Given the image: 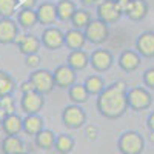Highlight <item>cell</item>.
Masks as SVG:
<instances>
[{
    "label": "cell",
    "instance_id": "6da1fadb",
    "mask_svg": "<svg viewBox=\"0 0 154 154\" xmlns=\"http://www.w3.org/2000/svg\"><path fill=\"white\" fill-rule=\"evenodd\" d=\"M128 88L126 83L119 80L114 82L102 91L96 99V106L102 117L105 119H119L128 109Z\"/></svg>",
    "mask_w": 154,
    "mask_h": 154
},
{
    "label": "cell",
    "instance_id": "7a4b0ae2",
    "mask_svg": "<svg viewBox=\"0 0 154 154\" xmlns=\"http://www.w3.org/2000/svg\"><path fill=\"white\" fill-rule=\"evenodd\" d=\"M117 149L120 154H142L145 149V140L137 131H125L117 140Z\"/></svg>",
    "mask_w": 154,
    "mask_h": 154
},
{
    "label": "cell",
    "instance_id": "3957f363",
    "mask_svg": "<svg viewBox=\"0 0 154 154\" xmlns=\"http://www.w3.org/2000/svg\"><path fill=\"white\" fill-rule=\"evenodd\" d=\"M62 122L69 130H79L86 125V112L80 105H68L62 111Z\"/></svg>",
    "mask_w": 154,
    "mask_h": 154
},
{
    "label": "cell",
    "instance_id": "277c9868",
    "mask_svg": "<svg viewBox=\"0 0 154 154\" xmlns=\"http://www.w3.org/2000/svg\"><path fill=\"white\" fill-rule=\"evenodd\" d=\"M83 34L86 37V42L94 43V45H100L108 40L109 37V25H106L105 22H102L99 19H93L89 22V25L83 29Z\"/></svg>",
    "mask_w": 154,
    "mask_h": 154
},
{
    "label": "cell",
    "instance_id": "5b68a950",
    "mask_svg": "<svg viewBox=\"0 0 154 154\" xmlns=\"http://www.w3.org/2000/svg\"><path fill=\"white\" fill-rule=\"evenodd\" d=\"M29 80L34 85V89L42 96L53 93V89L56 88L53 72L48 71V69H34L29 74Z\"/></svg>",
    "mask_w": 154,
    "mask_h": 154
},
{
    "label": "cell",
    "instance_id": "8992f818",
    "mask_svg": "<svg viewBox=\"0 0 154 154\" xmlns=\"http://www.w3.org/2000/svg\"><path fill=\"white\" fill-rule=\"evenodd\" d=\"M126 99H128V108H133L136 111L146 109L152 102L151 94L142 86H136V88L128 89Z\"/></svg>",
    "mask_w": 154,
    "mask_h": 154
},
{
    "label": "cell",
    "instance_id": "52a82bcc",
    "mask_svg": "<svg viewBox=\"0 0 154 154\" xmlns=\"http://www.w3.org/2000/svg\"><path fill=\"white\" fill-rule=\"evenodd\" d=\"M122 14L123 12L119 8V5L116 3V0H102L97 5V19L105 22L106 25L116 23Z\"/></svg>",
    "mask_w": 154,
    "mask_h": 154
},
{
    "label": "cell",
    "instance_id": "ba28073f",
    "mask_svg": "<svg viewBox=\"0 0 154 154\" xmlns=\"http://www.w3.org/2000/svg\"><path fill=\"white\" fill-rule=\"evenodd\" d=\"M112 62H114V57L111 54V51L105 49V48L94 49L91 53V56H89V65H91L97 72L108 71L112 66Z\"/></svg>",
    "mask_w": 154,
    "mask_h": 154
},
{
    "label": "cell",
    "instance_id": "9c48e42d",
    "mask_svg": "<svg viewBox=\"0 0 154 154\" xmlns=\"http://www.w3.org/2000/svg\"><path fill=\"white\" fill-rule=\"evenodd\" d=\"M43 106H45V96L38 94L37 91H32V93H28V94H22L20 108L26 116L38 114Z\"/></svg>",
    "mask_w": 154,
    "mask_h": 154
},
{
    "label": "cell",
    "instance_id": "30bf717a",
    "mask_svg": "<svg viewBox=\"0 0 154 154\" xmlns=\"http://www.w3.org/2000/svg\"><path fill=\"white\" fill-rule=\"evenodd\" d=\"M53 77H54V83L57 88L62 89H69L72 85L77 83V72L69 68L68 65H60L53 71Z\"/></svg>",
    "mask_w": 154,
    "mask_h": 154
},
{
    "label": "cell",
    "instance_id": "8fae6325",
    "mask_svg": "<svg viewBox=\"0 0 154 154\" xmlns=\"http://www.w3.org/2000/svg\"><path fill=\"white\" fill-rule=\"evenodd\" d=\"M42 45L48 49H59L62 46H65V32L60 28L56 26H48L42 32Z\"/></svg>",
    "mask_w": 154,
    "mask_h": 154
},
{
    "label": "cell",
    "instance_id": "7c38bea8",
    "mask_svg": "<svg viewBox=\"0 0 154 154\" xmlns=\"http://www.w3.org/2000/svg\"><path fill=\"white\" fill-rule=\"evenodd\" d=\"M19 32V23L14 19H0V43L11 45L16 43Z\"/></svg>",
    "mask_w": 154,
    "mask_h": 154
},
{
    "label": "cell",
    "instance_id": "4fadbf2b",
    "mask_svg": "<svg viewBox=\"0 0 154 154\" xmlns=\"http://www.w3.org/2000/svg\"><path fill=\"white\" fill-rule=\"evenodd\" d=\"M35 12H37V20L40 25H45V26H53L56 25V22L59 20L57 19V9H56V3L53 2H43L40 5H37L35 8Z\"/></svg>",
    "mask_w": 154,
    "mask_h": 154
},
{
    "label": "cell",
    "instance_id": "5bb4252c",
    "mask_svg": "<svg viewBox=\"0 0 154 154\" xmlns=\"http://www.w3.org/2000/svg\"><path fill=\"white\" fill-rule=\"evenodd\" d=\"M16 45L19 46L20 53L26 57L31 54H38V49L42 46V40L34 34H25V35L20 34L16 40Z\"/></svg>",
    "mask_w": 154,
    "mask_h": 154
},
{
    "label": "cell",
    "instance_id": "9a60e30c",
    "mask_svg": "<svg viewBox=\"0 0 154 154\" xmlns=\"http://www.w3.org/2000/svg\"><path fill=\"white\" fill-rule=\"evenodd\" d=\"M136 49L142 57H154V32H142L136 40Z\"/></svg>",
    "mask_w": 154,
    "mask_h": 154
},
{
    "label": "cell",
    "instance_id": "2e32d148",
    "mask_svg": "<svg viewBox=\"0 0 154 154\" xmlns=\"http://www.w3.org/2000/svg\"><path fill=\"white\" fill-rule=\"evenodd\" d=\"M0 125H2V130L6 136H19L23 131V117H20L17 112L9 114Z\"/></svg>",
    "mask_w": 154,
    "mask_h": 154
},
{
    "label": "cell",
    "instance_id": "e0dca14e",
    "mask_svg": "<svg viewBox=\"0 0 154 154\" xmlns=\"http://www.w3.org/2000/svg\"><path fill=\"white\" fill-rule=\"evenodd\" d=\"M119 66L126 71V72H131V71H136L140 65V56L139 53L133 49H125L123 53L119 56Z\"/></svg>",
    "mask_w": 154,
    "mask_h": 154
},
{
    "label": "cell",
    "instance_id": "ac0fdd59",
    "mask_svg": "<svg viewBox=\"0 0 154 154\" xmlns=\"http://www.w3.org/2000/svg\"><path fill=\"white\" fill-rule=\"evenodd\" d=\"M66 65L72 68L75 72L82 71L89 65V56L85 53L83 49H77V51H69V54L66 57Z\"/></svg>",
    "mask_w": 154,
    "mask_h": 154
},
{
    "label": "cell",
    "instance_id": "d6986e66",
    "mask_svg": "<svg viewBox=\"0 0 154 154\" xmlns=\"http://www.w3.org/2000/svg\"><path fill=\"white\" fill-rule=\"evenodd\" d=\"M148 12V5L145 0H131L128 6L125 8L126 17H130L131 20H142Z\"/></svg>",
    "mask_w": 154,
    "mask_h": 154
},
{
    "label": "cell",
    "instance_id": "ffe728a7",
    "mask_svg": "<svg viewBox=\"0 0 154 154\" xmlns=\"http://www.w3.org/2000/svg\"><path fill=\"white\" fill-rule=\"evenodd\" d=\"M86 43V37L83 34V31L80 29H69L68 32H65V46L71 51H77V49H83Z\"/></svg>",
    "mask_w": 154,
    "mask_h": 154
},
{
    "label": "cell",
    "instance_id": "44dd1931",
    "mask_svg": "<svg viewBox=\"0 0 154 154\" xmlns=\"http://www.w3.org/2000/svg\"><path fill=\"white\" fill-rule=\"evenodd\" d=\"M43 119L38 114H31L23 117V133H26L28 136H37L43 128Z\"/></svg>",
    "mask_w": 154,
    "mask_h": 154
},
{
    "label": "cell",
    "instance_id": "7402d4cb",
    "mask_svg": "<svg viewBox=\"0 0 154 154\" xmlns=\"http://www.w3.org/2000/svg\"><path fill=\"white\" fill-rule=\"evenodd\" d=\"M3 154H22L25 152V143L19 136H5L2 140Z\"/></svg>",
    "mask_w": 154,
    "mask_h": 154
},
{
    "label": "cell",
    "instance_id": "603a6c76",
    "mask_svg": "<svg viewBox=\"0 0 154 154\" xmlns=\"http://www.w3.org/2000/svg\"><path fill=\"white\" fill-rule=\"evenodd\" d=\"M57 9V19L62 22H71L74 12L77 11V6L72 0H59L56 3Z\"/></svg>",
    "mask_w": 154,
    "mask_h": 154
},
{
    "label": "cell",
    "instance_id": "cb8c5ba5",
    "mask_svg": "<svg viewBox=\"0 0 154 154\" xmlns=\"http://www.w3.org/2000/svg\"><path fill=\"white\" fill-rule=\"evenodd\" d=\"M17 23L23 29H31L38 23L35 9H19L17 12Z\"/></svg>",
    "mask_w": 154,
    "mask_h": 154
},
{
    "label": "cell",
    "instance_id": "d4e9b609",
    "mask_svg": "<svg viewBox=\"0 0 154 154\" xmlns=\"http://www.w3.org/2000/svg\"><path fill=\"white\" fill-rule=\"evenodd\" d=\"M56 134L51 131V130H42L37 136H34V143L37 148L40 149H51L54 148V143H56Z\"/></svg>",
    "mask_w": 154,
    "mask_h": 154
},
{
    "label": "cell",
    "instance_id": "484cf974",
    "mask_svg": "<svg viewBox=\"0 0 154 154\" xmlns=\"http://www.w3.org/2000/svg\"><path fill=\"white\" fill-rule=\"evenodd\" d=\"M83 85H85V88H86L88 94H89V96H96V97L105 89V82H103V79H102L100 75H97V74L88 75L86 80L83 82Z\"/></svg>",
    "mask_w": 154,
    "mask_h": 154
},
{
    "label": "cell",
    "instance_id": "4316f807",
    "mask_svg": "<svg viewBox=\"0 0 154 154\" xmlns=\"http://www.w3.org/2000/svg\"><path fill=\"white\" fill-rule=\"evenodd\" d=\"M68 96H69V99L72 100L74 105H82V103H85V102L88 100V97H89V94H88V91H86V88H85L83 83H75V85H72V86L68 89Z\"/></svg>",
    "mask_w": 154,
    "mask_h": 154
},
{
    "label": "cell",
    "instance_id": "83f0119b",
    "mask_svg": "<svg viewBox=\"0 0 154 154\" xmlns=\"http://www.w3.org/2000/svg\"><path fill=\"white\" fill-rule=\"evenodd\" d=\"M74 139L69 136V134H59L56 137V143H54V148L59 154H69L72 149H74Z\"/></svg>",
    "mask_w": 154,
    "mask_h": 154
},
{
    "label": "cell",
    "instance_id": "f1b7e54d",
    "mask_svg": "<svg viewBox=\"0 0 154 154\" xmlns=\"http://www.w3.org/2000/svg\"><path fill=\"white\" fill-rule=\"evenodd\" d=\"M91 20H93V17H91V14H89L86 9H77L74 12L72 19H71V25H72L74 29L83 31L89 25V22H91Z\"/></svg>",
    "mask_w": 154,
    "mask_h": 154
},
{
    "label": "cell",
    "instance_id": "f546056e",
    "mask_svg": "<svg viewBox=\"0 0 154 154\" xmlns=\"http://www.w3.org/2000/svg\"><path fill=\"white\" fill-rule=\"evenodd\" d=\"M14 89H16V82L12 79V75L3 69H0V97L11 96Z\"/></svg>",
    "mask_w": 154,
    "mask_h": 154
},
{
    "label": "cell",
    "instance_id": "4dcf8cb0",
    "mask_svg": "<svg viewBox=\"0 0 154 154\" xmlns=\"http://www.w3.org/2000/svg\"><path fill=\"white\" fill-rule=\"evenodd\" d=\"M19 9V0H0V19H12Z\"/></svg>",
    "mask_w": 154,
    "mask_h": 154
},
{
    "label": "cell",
    "instance_id": "1f68e13d",
    "mask_svg": "<svg viewBox=\"0 0 154 154\" xmlns=\"http://www.w3.org/2000/svg\"><path fill=\"white\" fill-rule=\"evenodd\" d=\"M0 108H2V111L6 116L14 114L16 112V100L12 99V96H3V97H0Z\"/></svg>",
    "mask_w": 154,
    "mask_h": 154
},
{
    "label": "cell",
    "instance_id": "d6a6232c",
    "mask_svg": "<svg viewBox=\"0 0 154 154\" xmlns=\"http://www.w3.org/2000/svg\"><path fill=\"white\" fill-rule=\"evenodd\" d=\"M85 136H86V139L89 140V142H94V140L97 139V136H99L97 126H94V125H86V126H85Z\"/></svg>",
    "mask_w": 154,
    "mask_h": 154
},
{
    "label": "cell",
    "instance_id": "836d02e7",
    "mask_svg": "<svg viewBox=\"0 0 154 154\" xmlns=\"http://www.w3.org/2000/svg\"><path fill=\"white\" fill-rule=\"evenodd\" d=\"M25 63H26V66H29V68H37L38 65H40V56L38 54L26 56L25 57Z\"/></svg>",
    "mask_w": 154,
    "mask_h": 154
},
{
    "label": "cell",
    "instance_id": "e575fe53",
    "mask_svg": "<svg viewBox=\"0 0 154 154\" xmlns=\"http://www.w3.org/2000/svg\"><path fill=\"white\" fill-rule=\"evenodd\" d=\"M35 5H37V0H19L20 9H34Z\"/></svg>",
    "mask_w": 154,
    "mask_h": 154
},
{
    "label": "cell",
    "instance_id": "d590c367",
    "mask_svg": "<svg viewBox=\"0 0 154 154\" xmlns=\"http://www.w3.org/2000/svg\"><path fill=\"white\" fill-rule=\"evenodd\" d=\"M143 80H145V83H146L149 88H154V68H151V69H148V71L145 72Z\"/></svg>",
    "mask_w": 154,
    "mask_h": 154
},
{
    "label": "cell",
    "instance_id": "8d00e7d4",
    "mask_svg": "<svg viewBox=\"0 0 154 154\" xmlns=\"http://www.w3.org/2000/svg\"><path fill=\"white\" fill-rule=\"evenodd\" d=\"M20 91H22V94H28V93L35 91V89H34V85L31 83L29 79H28V80H25V82L20 85Z\"/></svg>",
    "mask_w": 154,
    "mask_h": 154
},
{
    "label": "cell",
    "instance_id": "74e56055",
    "mask_svg": "<svg viewBox=\"0 0 154 154\" xmlns=\"http://www.w3.org/2000/svg\"><path fill=\"white\" fill-rule=\"evenodd\" d=\"M146 123H148L149 131H151V133H154V112H151V114H149V117H148Z\"/></svg>",
    "mask_w": 154,
    "mask_h": 154
},
{
    "label": "cell",
    "instance_id": "f35d334b",
    "mask_svg": "<svg viewBox=\"0 0 154 154\" xmlns=\"http://www.w3.org/2000/svg\"><path fill=\"white\" fill-rule=\"evenodd\" d=\"M131 0H116V3L119 5V8L122 9V12H125V8L128 6V3H130Z\"/></svg>",
    "mask_w": 154,
    "mask_h": 154
},
{
    "label": "cell",
    "instance_id": "ab89813d",
    "mask_svg": "<svg viewBox=\"0 0 154 154\" xmlns=\"http://www.w3.org/2000/svg\"><path fill=\"white\" fill-rule=\"evenodd\" d=\"M82 3H85V5H94V3H97L99 0H80Z\"/></svg>",
    "mask_w": 154,
    "mask_h": 154
},
{
    "label": "cell",
    "instance_id": "60d3db41",
    "mask_svg": "<svg viewBox=\"0 0 154 154\" xmlns=\"http://www.w3.org/2000/svg\"><path fill=\"white\" fill-rule=\"evenodd\" d=\"M5 117H6V114L2 111V108H0V123H2V122L5 120Z\"/></svg>",
    "mask_w": 154,
    "mask_h": 154
},
{
    "label": "cell",
    "instance_id": "b9f144b4",
    "mask_svg": "<svg viewBox=\"0 0 154 154\" xmlns=\"http://www.w3.org/2000/svg\"><path fill=\"white\" fill-rule=\"evenodd\" d=\"M149 140H151V143H154V133H151V136H149Z\"/></svg>",
    "mask_w": 154,
    "mask_h": 154
},
{
    "label": "cell",
    "instance_id": "7bdbcfd3",
    "mask_svg": "<svg viewBox=\"0 0 154 154\" xmlns=\"http://www.w3.org/2000/svg\"><path fill=\"white\" fill-rule=\"evenodd\" d=\"M22 154H28V152H22Z\"/></svg>",
    "mask_w": 154,
    "mask_h": 154
},
{
    "label": "cell",
    "instance_id": "ee69618b",
    "mask_svg": "<svg viewBox=\"0 0 154 154\" xmlns=\"http://www.w3.org/2000/svg\"><path fill=\"white\" fill-rule=\"evenodd\" d=\"M48 2H51V0H48Z\"/></svg>",
    "mask_w": 154,
    "mask_h": 154
}]
</instances>
